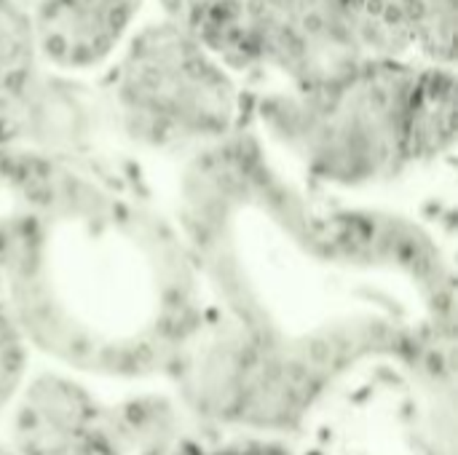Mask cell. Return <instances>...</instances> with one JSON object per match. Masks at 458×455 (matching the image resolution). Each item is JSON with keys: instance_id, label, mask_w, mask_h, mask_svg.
Wrapping results in <instances>:
<instances>
[{"instance_id": "obj_1", "label": "cell", "mask_w": 458, "mask_h": 455, "mask_svg": "<svg viewBox=\"0 0 458 455\" xmlns=\"http://www.w3.org/2000/svg\"><path fill=\"white\" fill-rule=\"evenodd\" d=\"M419 62H370L322 88H276L260 99L266 131L333 182H370L405 158L408 102Z\"/></svg>"}, {"instance_id": "obj_2", "label": "cell", "mask_w": 458, "mask_h": 455, "mask_svg": "<svg viewBox=\"0 0 458 455\" xmlns=\"http://www.w3.org/2000/svg\"><path fill=\"white\" fill-rule=\"evenodd\" d=\"M110 107L142 145H215L236 131L242 88L188 29L153 19L134 27L115 54Z\"/></svg>"}, {"instance_id": "obj_3", "label": "cell", "mask_w": 458, "mask_h": 455, "mask_svg": "<svg viewBox=\"0 0 458 455\" xmlns=\"http://www.w3.org/2000/svg\"><path fill=\"white\" fill-rule=\"evenodd\" d=\"M255 72L284 88H322L370 62L413 59L386 0H242Z\"/></svg>"}, {"instance_id": "obj_4", "label": "cell", "mask_w": 458, "mask_h": 455, "mask_svg": "<svg viewBox=\"0 0 458 455\" xmlns=\"http://www.w3.org/2000/svg\"><path fill=\"white\" fill-rule=\"evenodd\" d=\"M148 0H35L30 8L43 67L83 75L115 59Z\"/></svg>"}, {"instance_id": "obj_5", "label": "cell", "mask_w": 458, "mask_h": 455, "mask_svg": "<svg viewBox=\"0 0 458 455\" xmlns=\"http://www.w3.org/2000/svg\"><path fill=\"white\" fill-rule=\"evenodd\" d=\"M19 455H118L97 426L94 405L70 383L43 378L16 416Z\"/></svg>"}, {"instance_id": "obj_6", "label": "cell", "mask_w": 458, "mask_h": 455, "mask_svg": "<svg viewBox=\"0 0 458 455\" xmlns=\"http://www.w3.org/2000/svg\"><path fill=\"white\" fill-rule=\"evenodd\" d=\"M456 139V70L443 64H421L416 70L408 126L405 158L429 161L454 147Z\"/></svg>"}, {"instance_id": "obj_7", "label": "cell", "mask_w": 458, "mask_h": 455, "mask_svg": "<svg viewBox=\"0 0 458 455\" xmlns=\"http://www.w3.org/2000/svg\"><path fill=\"white\" fill-rule=\"evenodd\" d=\"M421 64H456V0H386Z\"/></svg>"}, {"instance_id": "obj_8", "label": "cell", "mask_w": 458, "mask_h": 455, "mask_svg": "<svg viewBox=\"0 0 458 455\" xmlns=\"http://www.w3.org/2000/svg\"><path fill=\"white\" fill-rule=\"evenodd\" d=\"M38 64L30 8L21 0H0V86L16 88Z\"/></svg>"}, {"instance_id": "obj_9", "label": "cell", "mask_w": 458, "mask_h": 455, "mask_svg": "<svg viewBox=\"0 0 458 455\" xmlns=\"http://www.w3.org/2000/svg\"><path fill=\"white\" fill-rule=\"evenodd\" d=\"M21 378H24V349L19 338L0 324V408L11 402Z\"/></svg>"}, {"instance_id": "obj_10", "label": "cell", "mask_w": 458, "mask_h": 455, "mask_svg": "<svg viewBox=\"0 0 458 455\" xmlns=\"http://www.w3.org/2000/svg\"><path fill=\"white\" fill-rule=\"evenodd\" d=\"M223 0H156L161 16L158 19H166L182 29H193L215 5H220Z\"/></svg>"}, {"instance_id": "obj_11", "label": "cell", "mask_w": 458, "mask_h": 455, "mask_svg": "<svg viewBox=\"0 0 458 455\" xmlns=\"http://www.w3.org/2000/svg\"><path fill=\"white\" fill-rule=\"evenodd\" d=\"M140 455H207L204 451H199L196 445L185 442V440H166V442H158L148 451H142Z\"/></svg>"}, {"instance_id": "obj_12", "label": "cell", "mask_w": 458, "mask_h": 455, "mask_svg": "<svg viewBox=\"0 0 458 455\" xmlns=\"http://www.w3.org/2000/svg\"><path fill=\"white\" fill-rule=\"evenodd\" d=\"M11 97L13 88L0 86V145L11 142Z\"/></svg>"}]
</instances>
